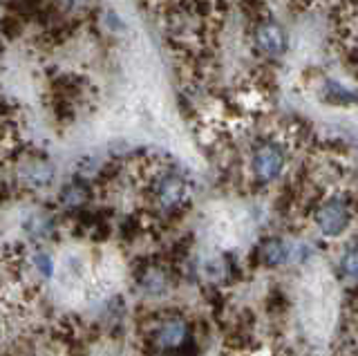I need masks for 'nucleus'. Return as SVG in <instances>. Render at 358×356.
<instances>
[{
  "mask_svg": "<svg viewBox=\"0 0 358 356\" xmlns=\"http://www.w3.org/2000/svg\"><path fill=\"white\" fill-rule=\"evenodd\" d=\"M341 269L345 276L358 278V242L350 244L341 255Z\"/></svg>",
  "mask_w": 358,
  "mask_h": 356,
  "instance_id": "9b49d317",
  "label": "nucleus"
},
{
  "mask_svg": "<svg viewBox=\"0 0 358 356\" xmlns=\"http://www.w3.org/2000/svg\"><path fill=\"white\" fill-rule=\"evenodd\" d=\"M90 197H92V188L85 180H74L70 184H65L59 193V204L65 211H83L90 204Z\"/></svg>",
  "mask_w": 358,
  "mask_h": 356,
  "instance_id": "0eeeda50",
  "label": "nucleus"
},
{
  "mask_svg": "<svg viewBox=\"0 0 358 356\" xmlns=\"http://www.w3.org/2000/svg\"><path fill=\"white\" fill-rule=\"evenodd\" d=\"M287 166V150L280 141H262L253 150L251 157V173L257 184H271L282 175Z\"/></svg>",
  "mask_w": 358,
  "mask_h": 356,
  "instance_id": "f03ea898",
  "label": "nucleus"
},
{
  "mask_svg": "<svg viewBox=\"0 0 358 356\" xmlns=\"http://www.w3.org/2000/svg\"><path fill=\"white\" fill-rule=\"evenodd\" d=\"M25 233L34 242H45L52 240L56 233V220L50 213H34L25 222Z\"/></svg>",
  "mask_w": 358,
  "mask_h": 356,
  "instance_id": "9d476101",
  "label": "nucleus"
},
{
  "mask_svg": "<svg viewBox=\"0 0 358 356\" xmlns=\"http://www.w3.org/2000/svg\"><path fill=\"white\" fill-rule=\"evenodd\" d=\"M18 180L25 188L41 191V188H48L54 182V166L45 157H29L20 164Z\"/></svg>",
  "mask_w": 358,
  "mask_h": 356,
  "instance_id": "423d86ee",
  "label": "nucleus"
},
{
  "mask_svg": "<svg viewBox=\"0 0 358 356\" xmlns=\"http://www.w3.org/2000/svg\"><path fill=\"white\" fill-rule=\"evenodd\" d=\"M313 220H316V227L324 238H341L350 229L352 204L345 197H329L318 204Z\"/></svg>",
  "mask_w": 358,
  "mask_h": 356,
  "instance_id": "7ed1b4c3",
  "label": "nucleus"
},
{
  "mask_svg": "<svg viewBox=\"0 0 358 356\" xmlns=\"http://www.w3.org/2000/svg\"><path fill=\"white\" fill-rule=\"evenodd\" d=\"M0 332H3V320H0Z\"/></svg>",
  "mask_w": 358,
  "mask_h": 356,
  "instance_id": "dca6fc26",
  "label": "nucleus"
},
{
  "mask_svg": "<svg viewBox=\"0 0 358 356\" xmlns=\"http://www.w3.org/2000/svg\"><path fill=\"white\" fill-rule=\"evenodd\" d=\"M253 43H255V48L268 59H280L287 52V45H289L287 31L271 18H262V20H257V23H255Z\"/></svg>",
  "mask_w": 358,
  "mask_h": 356,
  "instance_id": "39448f33",
  "label": "nucleus"
},
{
  "mask_svg": "<svg viewBox=\"0 0 358 356\" xmlns=\"http://www.w3.org/2000/svg\"><path fill=\"white\" fill-rule=\"evenodd\" d=\"M168 285L171 280H168V271L164 266L150 264L139 273V287L145 296H162L168 292Z\"/></svg>",
  "mask_w": 358,
  "mask_h": 356,
  "instance_id": "6e6552de",
  "label": "nucleus"
},
{
  "mask_svg": "<svg viewBox=\"0 0 358 356\" xmlns=\"http://www.w3.org/2000/svg\"><path fill=\"white\" fill-rule=\"evenodd\" d=\"M150 202L157 213L173 215L182 211L190 199V184L177 171H157L150 177Z\"/></svg>",
  "mask_w": 358,
  "mask_h": 356,
  "instance_id": "f257e3e1",
  "label": "nucleus"
},
{
  "mask_svg": "<svg viewBox=\"0 0 358 356\" xmlns=\"http://www.w3.org/2000/svg\"><path fill=\"white\" fill-rule=\"evenodd\" d=\"M150 339L159 352H177L190 341V325L184 316H168L157 322Z\"/></svg>",
  "mask_w": 358,
  "mask_h": 356,
  "instance_id": "20e7f679",
  "label": "nucleus"
},
{
  "mask_svg": "<svg viewBox=\"0 0 358 356\" xmlns=\"http://www.w3.org/2000/svg\"><path fill=\"white\" fill-rule=\"evenodd\" d=\"M324 92H327V101H331V104H356L358 101V94L356 92L345 90L343 85L334 83V81L327 83Z\"/></svg>",
  "mask_w": 358,
  "mask_h": 356,
  "instance_id": "f8f14e48",
  "label": "nucleus"
},
{
  "mask_svg": "<svg viewBox=\"0 0 358 356\" xmlns=\"http://www.w3.org/2000/svg\"><path fill=\"white\" fill-rule=\"evenodd\" d=\"M92 0H59V5L65 9V12H81L85 9Z\"/></svg>",
  "mask_w": 358,
  "mask_h": 356,
  "instance_id": "2eb2a0df",
  "label": "nucleus"
},
{
  "mask_svg": "<svg viewBox=\"0 0 358 356\" xmlns=\"http://www.w3.org/2000/svg\"><path fill=\"white\" fill-rule=\"evenodd\" d=\"M29 262H31V266L34 269H36L45 280H50V278L54 276V262H52V255L48 253V251H36L29 258Z\"/></svg>",
  "mask_w": 358,
  "mask_h": 356,
  "instance_id": "ddd939ff",
  "label": "nucleus"
},
{
  "mask_svg": "<svg viewBox=\"0 0 358 356\" xmlns=\"http://www.w3.org/2000/svg\"><path fill=\"white\" fill-rule=\"evenodd\" d=\"M22 20H25V18H20L14 12H9L3 20H0V34H3L7 41L16 38L20 34V29H22Z\"/></svg>",
  "mask_w": 358,
  "mask_h": 356,
  "instance_id": "4468645a",
  "label": "nucleus"
},
{
  "mask_svg": "<svg viewBox=\"0 0 358 356\" xmlns=\"http://www.w3.org/2000/svg\"><path fill=\"white\" fill-rule=\"evenodd\" d=\"M260 260L268 266H280L291 260V247L280 238H266L260 244Z\"/></svg>",
  "mask_w": 358,
  "mask_h": 356,
  "instance_id": "1a4fd4ad",
  "label": "nucleus"
}]
</instances>
